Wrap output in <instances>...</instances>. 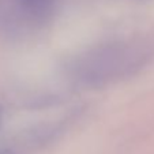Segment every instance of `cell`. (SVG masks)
Segmentation results:
<instances>
[{
	"label": "cell",
	"instance_id": "obj_1",
	"mask_svg": "<svg viewBox=\"0 0 154 154\" xmlns=\"http://www.w3.org/2000/svg\"><path fill=\"white\" fill-rule=\"evenodd\" d=\"M140 56L137 51L124 45H111L87 56L79 66L78 74L87 83L98 85L131 70Z\"/></svg>",
	"mask_w": 154,
	"mask_h": 154
},
{
	"label": "cell",
	"instance_id": "obj_2",
	"mask_svg": "<svg viewBox=\"0 0 154 154\" xmlns=\"http://www.w3.org/2000/svg\"><path fill=\"white\" fill-rule=\"evenodd\" d=\"M18 6L23 10L27 15L35 19H44L55 7V0H15Z\"/></svg>",
	"mask_w": 154,
	"mask_h": 154
}]
</instances>
